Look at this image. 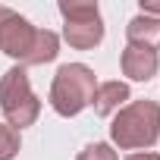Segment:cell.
<instances>
[{"instance_id": "6da1fadb", "label": "cell", "mask_w": 160, "mask_h": 160, "mask_svg": "<svg viewBox=\"0 0 160 160\" xmlns=\"http://www.w3.org/2000/svg\"><path fill=\"white\" fill-rule=\"evenodd\" d=\"M0 50L13 57L22 69L53 63L60 53V38L50 28H35L25 16L10 7H0Z\"/></svg>"}, {"instance_id": "7a4b0ae2", "label": "cell", "mask_w": 160, "mask_h": 160, "mask_svg": "<svg viewBox=\"0 0 160 160\" xmlns=\"http://www.w3.org/2000/svg\"><path fill=\"white\" fill-rule=\"evenodd\" d=\"M160 138V104L157 101H132L116 110L110 122V141L119 151H144L154 148Z\"/></svg>"}, {"instance_id": "3957f363", "label": "cell", "mask_w": 160, "mask_h": 160, "mask_svg": "<svg viewBox=\"0 0 160 160\" xmlns=\"http://www.w3.org/2000/svg\"><path fill=\"white\" fill-rule=\"evenodd\" d=\"M98 91L94 69L85 63H63L50 82V107L60 116H78Z\"/></svg>"}, {"instance_id": "277c9868", "label": "cell", "mask_w": 160, "mask_h": 160, "mask_svg": "<svg viewBox=\"0 0 160 160\" xmlns=\"http://www.w3.org/2000/svg\"><path fill=\"white\" fill-rule=\"evenodd\" d=\"M0 113H3L7 126L16 129V132L35 126L38 116H41V101L32 91L28 72L22 66H10L0 75Z\"/></svg>"}, {"instance_id": "5b68a950", "label": "cell", "mask_w": 160, "mask_h": 160, "mask_svg": "<svg viewBox=\"0 0 160 160\" xmlns=\"http://www.w3.org/2000/svg\"><path fill=\"white\" fill-rule=\"evenodd\" d=\"M63 16V41L75 50H94L104 41V19L98 3H75V0H60Z\"/></svg>"}, {"instance_id": "8992f818", "label": "cell", "mask_w": 160, "mask_h": 160, "mask_svg": "<svg viewBox=\"0 0 160 160\" xmlns=\"http://www.w3.org/2000/svg\"><path fill=\"white\" fill-rule=\"evenodd\" d=\"M119 66H122V75H129L132 82H151L160 69V53L151 50V47L126 44V50L119 57Z\"/></svg>"}, {"instance_id": "52a82bcc", "label": "cell", "mask_w": 160, "mask_h": 160, "mask_svg": "<svg viewBox=\"0 0 160 160\" xmlns=\"http://www.w3.org/2000/svg\"><path fill=\"white\" fill-rule=\"evenodd\" d=\"M126 101H129V85L119 82V78H113V82H101L98 85L91 107H94L98 116H113L116 110L126 107Z\"/></svg>"}, {"instance_id": "ba28073f", "label": "cell", "mask_w": 160, "mask_h": 160, "mask_svg": "<svg viewBox=\"0 0 160 160\" xmlns=\"http://www.w3.org/2000/svg\"><path fill=\"white\" fill-rule=\"evenodd\" d=\"M126 38H129V44H135V47H151V50H157V47H160V19L138 13L135 19H129Z\"/></svg>"}, {"instance_id": "9c48e42d", "label": "cell", "mask_w": 160, "mask_h": 160, "mask_svg": "<svg viewBox=\"0 0 160 160\" xmlns=\"http://www.w3.org/2000/svg\"><path fill=\"white\" fill-rule=\"evenodd\" d=\"M19 148H22V138H19V132L0 122V160H13V157L19 154Z\"/></svg>"}, {"instance_id": "30bf717a", "label": "cell", "mask_w": 160, "mask_h": 160, "mask_svg": "<svg viewBox=\"0 0 160 160\" xmlns=\"http://www.w3.org/2000/svg\"><path fill=\"white\" fill-rule=\"evenodd\" d=\"M75 160H119V154L113 151V144H107V141H94V144H88L82 154H78Z\"/></svg>"}, {"instance_id": "8fae6325", "label": "cell", "mask_w": 160, "mask_h": 160, "mask_svg": "<svg viewBox=\"0 0 160 160\" xmlns=\"http://www.w3.org/2000/svg\"><path fill=\"white\" fill-rule=\"evenodd\" d=\"M141 13H144V16L160 19V3H157V0H141Z\"/></svg>"}, {"instance_id": "7c38bea8", "label": "cell", "mask_w": 160, "mask_h": 160, "mask_svg": "<svg viewBox=\"0 0 160 160\" xmlns=\"http://www.w3.org/2000/svg\"><path fill=\"white\" fill-rule=\"evenodd\" d=\"M126 160H160V154H154V151H135V154H129Z\"/></svg>"}]
</instances>
